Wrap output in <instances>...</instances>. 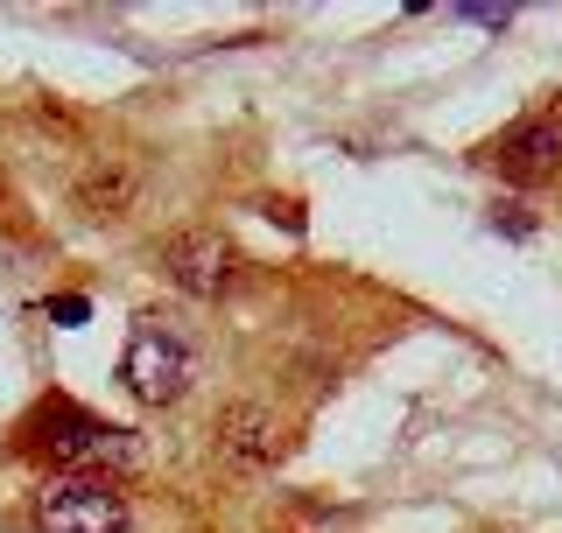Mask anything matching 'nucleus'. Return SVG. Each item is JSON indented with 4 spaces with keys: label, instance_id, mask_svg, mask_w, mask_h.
I'll list each match as a JSON object with an SVG mask.
<instances>
[{
    "label": "nucleus",
    "instance_id": "nucleus-7",
    "mask_svg": "<svg viewBox=\"0 0 562 533\" xmlns=\"http://www.w3.org/2000/svg\"><path fill=\"white\" fill-rule=\"evenodd\" d=\"M134 197H140V175H134L127 155H99V162L78 175V211L85 218H127Z\"/></svg>",
    "mask_w": 562,
    "mask_h": 533
},
{
    "label": "nucleus",
    "instance_id": "nucleus-8",
    "mask_svg": "<svg viewBox=\"0 0 562 533\" xmlns=\"http://www.w3.org/2000/svg\"><path fill=\"white\" fill-rule=\"evenodd\" d=\"M49 316H57L64 330H78L85 316H92V302H85V295H64V302H49Z\"/></svg>",
    "mask_w": 562,
    "mask_h": 533
},
{
    "label": "nucleus",
    "instance_id": "nucleus-4",
    "mask_svg": "<svg viewBox=\"0 0 562 533\" xmlns=\"http://www.w3.org/2000/svg\"><path fill=\"white\" fill-rule=\"evenodd\" d=\"M479 162L492 175H506L514 190L555 183V175H562V105H549V113H527L506 134H492L485 148H479Z\"/></svg>",
    "mask_w": 562,
    "mask_h": 533
},
{
    "label": "nucleus",
    "instance_id": "nucleus-1",
    "mask_svg": "<svg viewBox=\"0 0 562 533\" xmlns=\"http://www.w3.org/2000/svg\"><path fill=\"white\" fill-rule=\"evenodd\" d=\"M14 435H22V456H35V464H49V470L113 477V485L127 470H140V435L92 415V407H78L70 394H43Z\"/></svg>",
    "mask_w": 562,
    "mask_h": 533
},
{
    "label": "nucleus",
    "instance_id": "nucleus-9",
    "mask_svg": "<svg viewBox=\"0 0 562 533\" xmlns=\"http://www.w3.org/2000/svg\"><path fill=\"white\" fill-rule=\"evenodd\" d=\"M464 22H485V29H506V22H514V14H506V8H464Z\"/></svg>",
    "mask_w": 562,
    "mask_h": 533
},
{
    "label": "nucleus",
    "instance_id": "nucleus-2",
    "mask_svg": "<svg viewBox=\"0 0 562 533\" xmlns=\"http://www.w3.org/2000/svg\"><path fill=\"white\" fill-rule=\"evenodd\" d=\"M35 533H127V491L113 477H78V470H49L43 485L29 491Z\"/></svg>",
    "mask_w": 562,
    "mask_h": 533
},
{
    "label": "nucleus",
    "instance_id": "nucleus-3",
    "mask_svg": "<svg viewBox=\"0 0 562 533\" xmlns=\"http://www.w3.org/2000/svg\"><path fill=\"white\" fill-rule=\"evenodd\" d=\"M190 379H198V359H190V344L162 324H134L127 337V359H120V386L140 400V407H169L190 394Z\"/></svg>",
    "mask_w": 562,
    "mask_h": 533
},
{
    "label": "nucleus",
    "instance_id": "nucleus-5",
    "mask_svg": "<svg viewBox=\"0 0 562 533\" xmlns=\"http://www.w3.org/2000/svg\"><path fill=\"white\" fill-rule=\"evenodd\" d=\"M162 274H169L183 295L218 302L225 288H233V274H239V253H233V239L211 233V225H183V233L162 239Z\"/></svg>",
    "mask_w": 562,
    "mask_h": 533
},
{
    "label": "nucleus",
    "instance_id": "nucleus-6",
    "mask_svg": "<svg viewBox=\"0 0 562 533\" xmlns=\"http://www.w3.org/2000/svg\"><path fill=\"white\" fill-rule=\"evenodd\" d=\"M218 456L233 470H268L289 456V429H281V415L274 407H260V400H233L218 415Z\"/></svg>",
    "mask_w": 562,
    "mask_h": 533
}]
</instances>
